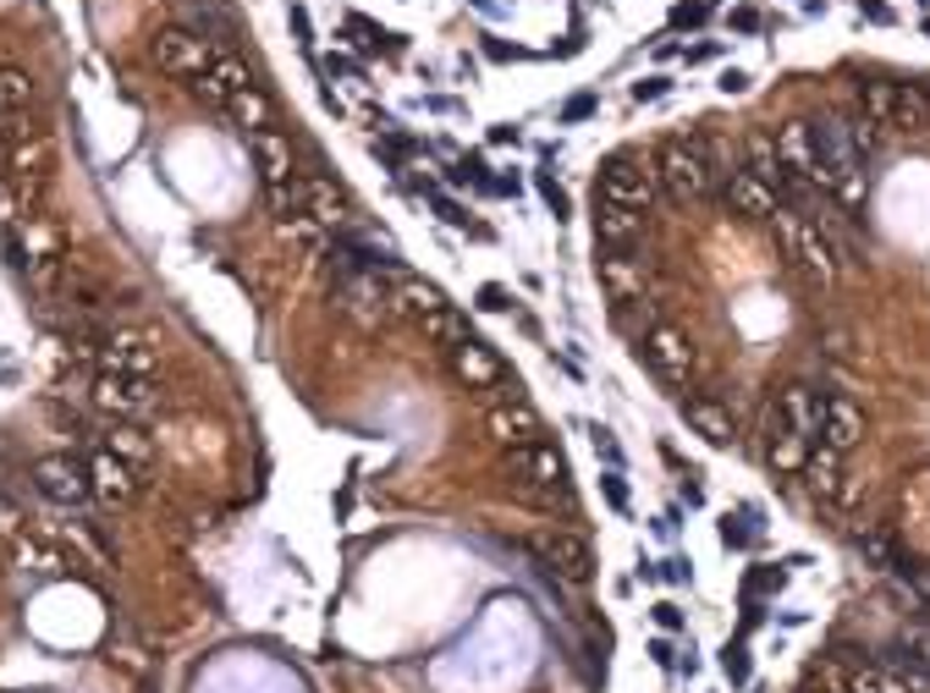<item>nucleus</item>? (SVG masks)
<instances>
[{
  "instance_id": "nucleus-31",
  "label": "nucleus",
  "mask_w": 930,
  "mask_h": 693,
  "mask_svg": "<svg viewBox=\"0 0 930 693\" xmlns=\"http://www.w3.org/2000/svg\"><path fill=\"white\" fill-rule=\"evenodd\" d=\"M535 188H540V199H545V210H551L556 220H567V215H573V199H567V188H562L556 177H545V171H535Z\"/></svg>"
},
{
  "instance_id": "nucleus-10",
  "label": "nucleus",
  "mask_w": 930,
  "mask_h": 693,
  "mask_svg": "<svg viewBox=\"0 0 930 693\" xmlns=\"http://www.w3.org/2000/svg\"><path fill=\"white\" fill-rule=\"evenodd\" d=\"M89 490L100 495V501H111V506H122V501H133V490H138V479H133V463H122L111 446L105 452H95L89 463Z\"/></svg>"
},
{
  "instance_id": "nucleus-17",
  "label": "nucleus",
  "mask_w": 930,
  "mask_h": 693,
  "mask_svg": "<svg viewBox=\"0 0 930 693\" xmlns=\"http://www.w3.org/2000/svg\"><path fill=\"white\" fill-rule=\"evenodd\" d=\"M595 270H601V281H606V292L617 303H628L633 292H644V265H639V259H628V248H601Z\"/></svg>"
},
{
  "instance_id": "nucleus-21",
  "label": "nucleus",
  "mask_w": 930,
  "mask_h": 693,
  "mask_svg": "<svg viewBox=\"0 0 930 693\" xmlns=\"http://www.w3.org/2000/svg\"><path fill=\"white\" fill-rule=\"evenodd\" d=\"M391 303H397V314H413V319H425V314L447 308L441 287H430V281H418V276H402V281H397V292H391Z\"/></svg>"
},
{
  "instance_id": "nucleus-1",
  "label": "nucleus",
  "mask_w": 930,
  "mask_h": 693,
  "mask_svg": "<svg viewBox=\"0 0 930 693\" xmlns=\"http://www.w3.org/2000/svg\"><path fill=\"white\" fill-rule=\"evenodd\" d=\"M655 182L666 199H678V204H694L711 193V149L700 138H671L661 149V165H655Z\"/></svg>"
},
{
  "instance_id": "nucleus-35",
  "label": "nucleus",
  "mask_w": 930,
  "mask_h": 693,
  "mask_svg": "<svg viewBox=\"0 0 930 693\" xmlns=\"http://www.w3.org/2000/svg\"><path fill=\"white\" fill-rule=\"evenodd\" d=\"M666 89H671V77H639V83H633V100L644 105V100H661Z\"/></svg>"
},
{
  "instance_id": "nucleus-16",
  "label": "nucleus",
  "mask_w": 930,
  "mask_h": 693,
  "mask_svg": "<svg viewBox=\"0 0 930 693\" xmlns=\"http://www.w3.org/2000/svg\"><path fill=\"white\" fill-rule=\"evenodd\" d=\"M595 242L601 248H633L639 237H644V215L639 210H623V204H606V199H595Z\"/></svg>"
},
{
  "instance_id": "nucleus-29",
  "label": "nucleus",
  "mask_w": 930,
  "mask_h": 693,
  "mask_svg": "<svg viewBox=\"0 0 930 693\" xmlns=\"http://www.w3.org/2000/svg\"><path fill=\"white\" fill-rule=\"evenodd\" d=\"M226 111H231V116L242 122V133H260V127L271 122V100H265L260 89H242V94H237V100H231Z\"/></svg>"
},
{
  "instance_id": "nucleus-18",
  "label": "nucleus",
  "mask_w": 930,
  "mask_h": 693,
  "mask_svg": "<svg viewBox=\"0 0 930 693\" xmlns=\"http://www.w3.org/2000/svg\"><path fill=\"white\" fill-rule=\"evenodd\" d=\"M897 133H925L930 127V94L919 83H892V122Z\"/></svg>"
},
{
  "instance_id": "nucleus-25",
  "label": "nucleus",
  "mask_w": 930,
  "mask_h": 693,
  "mask_svg": "<svg viewBox=\"0 0 930 693\" xmlns=\"http://www.w3.org/2000/svg\"><path fill=\"white\" fill-rule=\"evenodd\" d=\"M418 325H425V336H430L436 346H463V341H468V319H463L452 303H447V308H436V314H425Z\"/></svg>"
},
{
  "instance_id": "nucleus-26",
  "label": "nucleus",
  "mask_w": 930,
  "mask_h": 693,
  "mask_svg": "<svg viewBox=\"0 0 930 693\" xmlns=\"http://www.w3.org/2000/svg\"><path fill=\"white\" fill-rule=\"evenodd\" d=\"M859 111H865V122L887 127V122H892V83L865 77V83H859Z\"/></svg>"
},
{
  "instance_id": "nucleus-24",
  "label": "nucleus",
  "mask_w": 930,
  "mask_h": 693,
  "mask_svg": "<svg viewBox=\"0 0 930 693\" xmlns=\"http://www.w3.org/2000/svg\"><path fill=\"white\" fill-rule=\"evenodd\" d=\"M34 100V77L17 72V66H0V122H12L17 111H28Z\"/></svg>"
},
{
  "instance_id": "nucleus-6",
  "label": "nucleus",
  "mask_w": 930,
  "mask_h": 693,
  "mask_svg": "<svg viewBox=\"0 0 930 693\" xmlns=\"http://www.w3.org/2000/svg\"><path fill=\"white\" fill-rule=\"evenodd\" d=\"M820 446L826 452H837V457H849L859 441H865V407L854 402V396H826L820 402Z\"/></svg>"
},
{
  "instance_id": "nucleus-22",
  "label": "nucleus",
  "mask_w": 930,
  "mask_h": 693,
  "mask_svg": "<svg viewBox=\"0 0 930 693\" xmlns=\"http://www.w3.org/2000/svg\"><path fill=\"white\" fill-rule=\"evenodd\" d=\"M777 154H782V165L788 171H809V154H815V133H809V122H782L777 127Z\"/></svg>"
},
{
  "instance_id": "nucleus-19",
  "label": "nucleus",
  "mask_w": 930,
  "mask_h": 693,
  "mask_svg": "<svg viewBox=\"0 0 930 693\" xmlns=\"http://www.w3.org/2000/svg\"><path fill=\"white\" fill-rule=\"evenodd\" d=\"M105 369L111 375H154V346L143 336H111L105 341Z\"/></svg>"
},
{
  "instance_id": "nucleus-9",
  "label": "nucleus",
  "mask_w": 930,
  "mask_h": 693,
  "mask_svg": "<svg viewBox=\"0 0 930 693\" xmlns=\"http://www.w3.org/2000/svg\"><path fill=\"white\" fill-rule=\"evenodd\" d=\"M34 484H39L50 501L77 506L83 495H89V468H77L72 457H39V463H34Z\"/></svg>"
},
{
  "instance_id": "nucleus-32",
  "label": "nucleus",
  "mask_w": 930,
  "mask_h": 693,
  "mask_svg": "<svg viewBox=\"0 0 930 693\" xmlns=\"http://www.w3.org/2000/svg\"><path fill=\"white\" fill-rule=\"evenodd\" d=\"M589 441H595V452H601L612 468H623V446H617V436H612L606 424H589Z\"/></svg>"
},
{
  "instance_id": "nucleus-43",
  "label": "nucleus",
  "mask_w": 930,
  "mask_h": 693,
  "mask_svg": "<svg viewBox=\"0 0 930 693\" xmlns=\"http://www.w3.org/2000/svg\"><path fill=\"white\" fill-rule=\"evenodd\" d=\"M721 540H727V545H749V529H738L732 517H721Z\"/></svg>"
},
{
  "instance_id": "nucleus-15",
  "label": "nucleus",
  "mask_w": 930,
  "mask_h": 693,
  "mask_svg": "<svg viewBox=\"0 0 930 693\" xmlns=\"http://www.w3.org/2000/svg\"><path fill=\"white\" fill-rule=\"evenodd\" d=\"M248 149H253V160H260L265 188L292 182V138H281L276 127H260V133H248Z\"/></svg>"
},
{
  "instance_id": "nucleus-4",
  "label": "nucleus",
  "mask_w": 930,
  "mask_h": 693,
  "mask_svg": "<svg viewBox=\"0 0 930 693\" xmlns=\"http://www.w3.org/2000/svg\"><path fill=\"white\" fill-rule=\"evenodd\" d=\"M529 551H535L540 567L556 572L562 583H589V572H595V551H589V540L573 534V529H540V534L529 540Z\"/></svg>"
},
{
  "instance_id": "nucleus-7",
  "label": "nucleus",
  "mask_w": 930,
  "mask_h": 693,
  "mask_svg": "<svg viewBox=\"0 0 930 693\" xmlns=\"http://www.w3.org/2000/svg\"><path fill=\"white\" fill-rule=\"evenodd\" d=\"M95 407L100 413H116V418H138V413L154 407V380L149 375H111V369H100Z\"/></svg>"
},
{
  "instance_id": "nucleus-28",
  "label": "nucleus",
  "mask_w": 930,
  "mask_h": 693,
  "mask_svg": "<svg viewBox=\"0 0 930 693\" xmlns=\"http://www.w3.org/2000/svg\"><path fill=\"white\" fill-rule=\"evenodd\" d=\"M111 452L122 457V463H133V468H143L149 457H154V441L143 436V429H133V424H122L116 436H111Z\"/></svg>"
},
{
  "instance_id": "nucleus-41",
  "label": "nucleus",
  "mask_w": 930,
  "mask_h": 693,
  "mask_svg": "<svg viewBox=\"0 0 930 693\" xmlns=\"http://www.w3.org/2000/svg\"><path fill=\"white\" fill-rule=\"evenodd\" d=\"M743 89H749V72H738V66L721 72V94H743Z\"/></svg>"
},
{
  "instance_id": "nucleus-33",
  "label": "nucleus",
  "mask_w": 930,
  "mask_h": 693,
  "mask_svg": "<svg viewBox=\"0 0 930 693\" xmlns=\"http://www.w3.org/2000/svg\"><path fill=\"white\" fill-rule=\"evenodd\" d=\"M474 298H479V308H485V314H506V308H513V292H506V287H495V281H485Z\"/></svg>"
},
{
  "instance_id": "nucleus-5",
  "label": "nucleus",
  "mask_w": 930,
  "mask_h": 693,
  "mask_svg": "<svg viewBox=\"0 0 930 693\" xmlns=\"http://www.w3.org/2000/svg\"><path fill=\"white\" fill-rule=\"evenodd\" d=\"M639 364H650L666 386H689L694 380V346L671 325H655L650 336H639Z\"/></svg>"
},
{
  "instance_id": "nucleus-11",
  "label": "nucleus",
  "mask_w": 930,
  "mask_h": 693,
  "mask_svg": "<svg viewBox=\"0 0 930 693\" xmlns=\"http://www.w3.org/2000/svg\"><path fill=\"white\" fill-rule=\"evenodd\" d=\"M683 424L694 436H705L711 446H738V424L716 396H683Z\"/></svg>"
},
{
  "instance_id": "nucleus-8",
  "label": "nucleus",
  "mask_w": 930,
  "mask_h": 693,
  "mask_svg": "<svg viewBox=\"0 0 930 693\" xmlns=\"http://www.w3.org/2000/svg\"><path fill=\"white\" fill-rule=\"evenodd\" d=\"M188 89H193V94H199L204 105L226 111V105H231V100H237L242 89H253V72H248V66H242L237 55H221V61H215V66H210L204 77H193V83H188Z\"/></svg>"
},
{
  "instance_id": "nucleus-30",
  "label": "nucleus",
  "mask_w": 930,
  "mask_h": 693,
  "mask_svg": "<svg viewBox=\"0 0 930 693\" xmlns=\"http://www.w3.org/2000/svg\"><path fill=\"white\" fill-rule=\"evenodd\" d=\"M281 237H287V242H298V248H309V253H319V248L330 242V231H325V226H314L309 215H292V220H281Z\"/></svg>"
},
{
  "instance_id": "nucleus-20",
  "label": "nucleus",
  "mask_w": 930,
  "mask_h": 693,
  "mask_svg": "<svg viewBox=\"0 0 930 693\" xmlns=\"http://www.w3.org/2000/svg\"><path fill=\"white\" fill-rule=\"evenodd\" d=\"M7 165H12V177H34V182H45V177H50V165H55V149H50V138H45V133H34V138H17V143H12Z\"/></svg>"
},
{
  "instance_id": "nucleus-40",
  "label": "nucleus",
  "mask_w": 930,
  "mask_h": 693,
  "mask_svg": "<svg viewBox=\"0 0 930 693\" xmlns=\"http://www.w3.org/2000/svg\"><path fill=\"white\" fill-rule=\"evenodd\" d=\"M485 55H490V61H518L524 50H518V45H501V39H485Z\"/></svg>"
},
{
  "instance_id": "nucleus-12",
  "label": "nucleus",
  "mask_w": 930,
  "mask_h": 693,
  "mask_svg": "<svg viewBox=\"0 0 930 693\" xmlns=\"http://www.w3.org/2000/svg\"><path fill=\"white\" fill-rule=\"evenodd\" d=\"M452 369H457V380L468 386V391H490V386H501L506 380V369H501V358L490 353L485 341H463V346H452Z\"/></svg>"
},
{
  "instance_id": "nucleus-42",
  "label": "nucleus",
  "mask_w": 930,
  "mask_h": 693,
  "mask_svg": "<svg viewBox=\"0 0 930 693\" xmlns=\"http://www.w3.org/2000/svg\"><path fill=\"white\" fill-rule=\"evenodd\" d=\"M859 12H865L870 23H892V7H887V0H859Z\"/></svg>"
},
{
  "instance_id": "nucleus-34",
  "label": "nucleus",
  "mask_w": 930,
  "mask_h": 693,
  "mask_svg": "<svg viewBox=\"0 0 930 693\" xmlns=\"http://www.w3.org/2000/svg\"><path fill=\"white\" fill-rule=\"evenodd\" d=\"M601 490H606V501H612L617 512H628V484H623V474H617V468H606V474H601Z\"/></svg>"
},
{
  "instance_id": "nucleus-2",
  "label": "nucleus",
  "mask_w": 930,
  "mask_h": 693,
  "mask_svg": "<svg viewBox=\"0 0 930 693\" xmlns=\"http://www.w3.org/2000/svg\"><path fill=\"white\" fill-rule=\"evenodd\" d=\"M595 199L650 215L655 199H661V182H655V171H650L639 154H612V160L601 165V177H595Z\"/></svg>"
},
{
  "instance_id": "nucleus-13",
  "label": "nucleus",
  "mask_w": 930,
  "mask_h": 693,
  "mask_svg": "<svg viewBox=\"0 0 930 693\" xmlns=\"http://www.w3.org/2000/svg\"><path fill=\"white\" fill-rule=\"evenodd\" d=\"M721 199H727V210H732L738 220H766V215L777 210V193L759 182V177H749V171H732L727 188H721Z\"/></svg>"
},
{
  "instance_id": "nucleus-23",
  "label": "nucleus",
  "mask_w": 930,
  "mask_h": 693,
  "mask_svg": "<svg viewBox=\"0 0 930 693\" xmlns=\"http://www.w3.org/2000/svg\"><path fill=\"white\" fill-rule=\"evenodd\" d=\"M809 452H815V441H804V436H771V446H766V468L771 474H804V463H809Z\"/></svg>"
},
{
  "instance_id": "nucleus-14",
  "label": "nucleus",
  "mask_w": 930,
  "mask_h": 693,
  "mask_svg": "<svg viewBox=\"0 0 930 693\" xmlns=\"http://www.w3.org/2000/svg\"><path fill=\"white\" fill-rule=\"evenodd\" d=\"M485 429H490L501 446H529V441H540V418H535V407H529L524 396H513L506 407H495V413L485 418Z\"/></svg>"
},
{
  "instance_id": "nucleus-27",
  "label": "nucleus",
  "mask_w": 930,
  "mask_h": 693,
  "mask_svg": "<svg viewBox=\"0 0 930 693\" xmlns=\"http://www.w3.org/2000/svg\"><path fill=\"white\" fill-rule=\"evenodd\" d=\"M303 215L325 231H336V220H342V199H336L325 182H309V199H303Z\"/></svg>"
},
{
  "instance_id": "nucleus-38",
  "label": "nucleus",
  "mask_w": 930,
  "mask_h": 693,
  "mask_svg": "<svg viewBox=\"0 0 930 693\" xmlns=\"http://www.w3.org/2000/svg\"><path fill=\"white\" fill-rule=\"evenodd\" d=\"M655 622H661V628H683V612H678L671 600H661V605H655Z\"/></svg>"
},
{
  "instance_id": "nucleus-36",
  "label": "nucleus",
  "mask_w": 930,
  "mask_h": 693,
  "mask_svg": "<svg viewBox=\"0 0 930 693\" xmlns=\"http://www.w3.org/2000/svg\"><path fill=\"white\" fill-rule=\"evenodd\" d=\"M721 666H727V677H732V682H743V677H749V660H743V644H727V650H721Z\"/></svg>"
},
{
  "instance_id": "nucleus-3",
  "label": "nucleus",
  "mask_w": 930,
  "mask_h": 693,
  "mask_svg": "<svg viewBox=\"0 0 930 693\" xmlns=\"http://www.w3.org/2000/svg\"><path fill=\"white\" fill-rule=\"evenodd\" d=\"M149 55H154V66H160L165 77H183V83L204 77V72L221 61V50H215L204 34H193V28H160L154 45H149Z\"/></svg>"
},
{
  "instance_id": "nucleus-37",
  "label": "nucleus",
  "mask_w": 930,
  "mask_h": 693,
  "mask_svg": "<svg viewBox=\"0 0 930 693\" xmlns=\"http://www.w3.org/2000/svg\"><path fill=\"white\" fill-rule=\"evenodd\" d=\"M583 116H595V94H578V100H567V111H562V122H583Z\"/></svg>"
},
{
  "instance_id": "nucleus-39",
  "label": "nucleus",
  "mask_w": 930,
  "mask_h": 693,
  "mask_svg": "<svg viewBox=\"0 0 930 693\" xmlns=\"http://www.w3.org/2000/svg\"><path fill=\"white\" fill-rule=\"evenodd\" d=\"M671 23H678V28H694V23H705V7H671Z\"/></svg>"
}]
</instances>
